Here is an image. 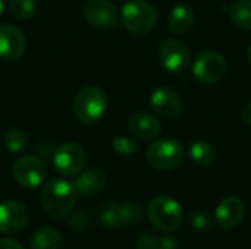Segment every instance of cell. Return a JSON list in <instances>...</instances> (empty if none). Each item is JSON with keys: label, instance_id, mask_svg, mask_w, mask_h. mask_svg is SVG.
I'll return each mask as SVG.
<instances>
[{"label": "cell", "instance_id": "6da1fadb", "mask_svg": "<svg viewBox=\"0 0 251 249\" xmlns=\"http://www.w3.org/2000/svg\"><path fill=\"white\" fill-rule=\"evenodd\" d=\"M78 192L74 183L65 179H50L41 189V205L44 211L56 220L65 219L75 207Z\"/></svg>", "mask_w": 251, "mask_h": 249}, {"label": "cell", "instance_id": "7a4b0ae2", "mask_svg": "<svg viewBox=\"0 0 251 249\" xmlns=\"http://www.w3.org/2000/svg\"><path fill=\"white\" fill-rule=\"evenodd\" d=\"M107 112V95L96 87L87 85L81 88L74 98V113L76 119L85 125L97 123Z\"/></svg>", "mask_w": 251, "mask_h": 249}, {"label": "cell", "instance_id": "3957f363", "mask_svg": "<svg viewBox=\"0 0 251 249\" xmlns=\"http://www.w3.org/2000/svg\"><path fill=\"white\" fill-rule=\"evenodd\" d=\"M147 217L150 223L162 232L172 233L182 225V208L179 203L168 195H159L147 205Z\"/></svg>", "mask_w": 251, "mask_h": 249}, {"label": "cell", "instance_id": "277c9868", "mask_svg": "<svg viewBox=\"0 0 251 249\" xmlns=\"http://www.w3.org/2000/svg\"><path fill=\"white\" fill-rule=\"evenodd\" d=\"M122 25L135 35L151 32L157 25V12L146 0H129L121 10Z\"/></svg>", "mask_w": 251, "mask_h": 249}, {"label": "cell", "instance_id": "5b68a950", "mask_svg": "<svg viewBox=\"0 0 251 249\" xmlns=\"http://www.w3.org/2000/svg\"><path fill=\"white\" fill-rule=\"evenodd\" d=\"M146 158L149 164L157 170H175L182 164L184 147L178 139L174 138L157 139L147 148Z\"/></svg>", "mask_w": 251, "mask_h": 249}, {"label": "cell", "instance_id": "8992f818", "mask_svg": "<svg viewBox=\"0 0 251 249\" xmlns=\"http://www.w3.org/2000/svg\"><path fill=\"white\" fill-rule=\"evenodd\" d=\"M87 163L85 151L75 142H65L59 145L53 154V164L59 175L74 178L79 175Z\"/></svg>", "mask_w": 251, "mask_h": 249}, {"label": "cell", "instance_id": "52a82bcc", "mask_svg": "<svg viewBox=\"0 0 251 249\" xmlns=\"http://www.w3.org/2000/svg\"><path fill=\"white\" fill-rule=\"evenodd\" d=\"M15 182L26 189L40 186L46 179V166L37 156H22L12 166Z\"/></svg>", "mask_w": 251, "mask_h": 249}, {"label": "cell", "instance_id": "ba28073f", "mask_svg": "<svg viewBox=\"0 0 251 249\" xmlns=\"http://www.w3.org/2000/svg\"><path fill=\"white\" fill-rule=\"evenodd\" d=\"M228 63L218 51H204L199 54L193 63V75L201 84H215L226 73Z\"/></svg>", "mask_w": 251, "mask_h": 249}, {"label": "cell", "instance_id": "9c48e42d", "mask_svg": "<svg viewBox=\"0 0 251 249\" xmlns=\"http://www.w3.org/2000/svg\"><path fill=\"white\" fill-rule=\"evenodd\" d=\"M159 60L168 72L181 73L191 63V53L182 41L168 38L159 45Z\"/></svg>", "mask_w": 251, "mask_h": 249}, {"label": "cell", "instance_id": "30bf717a", "mask_svg": "<svg viewBox=\"0 0 251 249\" xmlns=\"http://www.w3.org/2000/svg\"><path fill=\"white\" fill-rule=\"evenodd\" d=\"M87 22L96 28H113L118 22V9L109 0H87L84 4Z\"/></svg>", "mask_w": 251, "mask_h": 249}, {"label": "cell", "instance_id": "8fae6325", "mask_svg": "<svg viewBox=\"0 0 251 249\" xmlns=\"http://www.w3.org/2000/svg\"><path fill=\"white\" fill-rule=\"evenodd\" d=\"M151 109L165 119H178L182 114V101L171 87H159L150 95Z\"/></svg>", "mask_w": 251, "mask_h": 249}, {"label": "cell", "instance_id": "7c38bea8", "mask_svg": "<svg viewBox=\"0 0 251 249\" xmlns=\"http://www.w3.org/2000/svg\"><path fill=\"white\" fill-rule=\"evenodd\" d=\"M244 201L235 195L225 197L215 210V220L222 230L235 229L244 219Z\"/></svg>", "mask_w": 251, "mask_h": 249}, {"label": "cell", "instance_id": "4fadbf2b", "mask_svg": "<svg viewBox=\"0 0 251 249\" xmlns=\"http://www.w3.org/2000/svg\"><path fill=\"white\" fill-rule=\"evenodd\" d=\"M26 41L24 34L10 23L0 25V59L6 62L18 60L25 53Z\"/></svg>", "mask_w": 251, "mask_h": 249}, {"label": "cell", "instance_id": "5bb4252c", "mask_svg": "<svg viewBox=\"0 0 251 249\" xmlns=\"http://www.w3.org/2000/svg\"><path fill=\"white\" fill-rule=\"evenodd\" d=\"M28 208L18 201H4L0 204V232L16 233L28 223Z\"/></svg>", "mask_w": 251, "mask_h": 249}, {"label": "cell", "instance_id": "9a60e30c", "mask_svg": "<svg viewBox=\"0 0 251 249\" xmlns=\"http://www.w3.org/2000/svg\"><path fill=\"white\" fill-rule=\"evenodd\" d=\"M129 131L140 139L153 141L162 134V123L160 120L147 113V112H137L129 117L128 122Z\"/></svg>", "mask_w": 251, "mask_h": 249}, {"label": "cell", "instance_id": "2e32d148", "mask_svg": "<svg viewBox=\"0 0 251 249\" xmlns=\"http://www.w3.org/2000/svg\"><path fill=\"white\" fill-rule=\"evenodd\" d=\"M107 182V175L101 169H90L87 172H81L76 175V179L74 181V186L78 192V195L87 197L97 191H100Z\"/></svg>", "mask_w": 251, "mask_h": 249}, {"label": "cell", "instance_id": "e0dca14e", "mask_svg": "<svg viewBox=\"0 0 251 249\" xmlns=\"http://www.w3.org/2000/svg\"><path fill=\"white\" fill-rule=\"evenodd\" d=\"M196 22L194 10L187 4H178L175 6L169 16H168V25L169 29L175 34H185L188 32Z\"/></svg>", "mask_w": 251, "mask_h": 249}, {"label": "cell", "instance_id": "ac0fdd59", "mask_svg": "<svg viewBox=\"0 0 251 249\" xmlns=\"http://www.w3.org/2000/svg\"><path fill=\"white\" fill-rule=\"evenodd\" d=\"M191 161L199 167H209L215 163L216 153L213 147L206 141H193L188 150Z\"/></svg>", "mask_w": 251, "mask_h": 249}, {"label": "cell", "instance_id": "d6986e66", "mask_svg": "<svg viewBox=\"0 0 251 249\" xmlns=\"http://www.w3.org/2000/svg\"><path fill=\"white\" fill-rule=\"evenodd\" d=\"M31 249H59L62 247V236L53 227L38 229L29 241Z\"/></svg>", "mask_w": 251, "mask_h": 249}, {"label": "cell", "instance_id": "ffe728a7", "mask_svg": "<svg viewBox=\"0 0 251 249\" xmlns=\"http://www.w3.org/2000/svg\"><path fill=\"white\" fill-rule=\"evenodd\" d=\"M229 16L238 28L251 31V0L234 1L229 7Z\"/></svg>", "mask_w": 251, "mask_h": 249}, {"label": "cell", "instance_id": "44dd1931", "mask_svg": "<svg viewBox=\"0 0 251 249\" xmlns=\"http://www.w3.org/2000/svg\"><path fill=\"white\" fill-rule=\"evenodd\" d=\"M3 145L10 154H21L28 145V138L24 131L10 128L3 135Z\"/></svg>", "mask_w": 251, "mask_h": 249}, {"label": "cell", "instance_id": "7402d4cb", "mask_svg": "<svg viewBox=\"0 0 251 249\" xmlns=\"http://www.w3.org/2000/svg\"><path fill=\"white\" fill-rule=\"evenodd\" d=\"M143 217H144V210L138 203L128 201L124 204H119V219L122 225L135 226L143 220Z\"/></svg>", "mask_w": 251, "mask_h": 249}, {"label": "cell", "instance_id": "603a6c76", "mask_svg": "<svg viewBox=\"0 0 251 249\" xmlns=\"http://www.w3.org/2000/svg\"><path fill=\"white\" fill-rule=\"evenodd\" d=\"M10 12L19 19H29L34 16L37 6L34 0H9Z\"/></svg>", "mask_w": 251, "mask_h": 249}, {"label": "cell", "instance_id": "cb8c5ba5", "mask_svg": "<svg viewBox=\"0 0 251 249\" xmlns=\"http://www.w3.org/2000/svg\"><path fill=\"white\" fill-rule=\"evenodd\" d=\"M100 220L104 226L110 229H118L122 226L119 219V205L118 204H107L103 207L100 213Z\"/></svg>", "mask_w": 251, "mask_h": 249}, {"label": "cell", "instance_id": "d4e9b609", "mask_svg": "<svg viewBox=\"0 0 251 249\" xmlns=\"http://www.w3.org/2000/svg\"><path fill=\"white\" fill-rule=\"evenodd\" d=\"M112 148L115 153H118L121 156H131L138 150V144L135 139H132L129 136H118L113 139Z\"/></svg>", "mask_w": 251, "mask_h": 249}, {"label": "cell", "instance_id": "484cf974", "mask_svg": "<svg viewBox=\"0 0 251 249\" xmlns=\"http://www.w3.org/2000/svg\"><path fill=\"white\" fill-rule=\"evenodd\" d=\"M190 225L199 232H207L212 229V219L203 210H194L190 213Z\"/></svg>", "mask_w": 251, "mask_h": 249}, {"label": "cell", "instance_id": "4316f807", "mask_svg": "<svg viewBox=\"0 0 251 249\" xmlns=\"http://www.w3.org/2000/svg\"><path fill=\"white\" fill-rule=\"evenodd\" d=\"M138 249H160V238L151 233L141 235L138 239Z\"/></svg>", "mask_w": 251, "mask_h": 249}, {"label": "cell", "instance_id": "83f0119b", "mask_svg": "<svg viewBox=\"0 0 251 249\" xmlns=\"http://www.w3.org/2000/svg\"><path fill=\"white\" fill-rule=\"evenodd\" d=\"M0 249H24V247L15 239H0Z\"/></svg>", "mask_w": 251, "mask_h": 249}, {"label": "cell", "instance_id": "f1b7e54d", "mask_svg": "<svg viewBox=\"0 0 251 249\" xmlns=\"http://www.w3.org/2000/svg\"><path fill=\"white\" fill-rule=\"evenodd\" d=\"M178 244L174 238H160V249H176Z\"/></svg>", "mask_w": 251, "mask_h": 249}, {"label": "cell", "instance_id": "f546056e", "mask_svg": "<svg viewBox=\"0 0 251 249\" xmlns=\"http://www.w3.org/2000/svg\"><path fill=\"white\" fill-rule=\"evenodd\" d=\"M241 116H243V120H244L249 126H251V101H249V103L243 107Z\"/></svg>", "mask_w": 251, "mask_h": 249}, {"label": "cell", "instance_id": "4dcf8cb0", "mask_svg": "<svg viewBox=\"0 0 251 249\" xmlns=\"http://www.w3.org/2000/svg\"><path fill=\"white\" fill-rule=\"evenodd\" d=\"M247 60L251 63V44L249 45V48H247Z\"/></svg>", "mask_w": 251, "mask_h": 249}, {"label": "cell", "instance_id": "1f68e13d", "mask_svg": "<svg viewBox=\"0 0 251 249\" xmlns=\"http://www.w3.org/2000/svg\"><path fill=\"white\" fill-rule=\"evenodd\" d=\"M3 10H4V0H0V15L3 13Z\"/></svg>", "mask_w": 251, "mask_h": 249}]
</instances>
